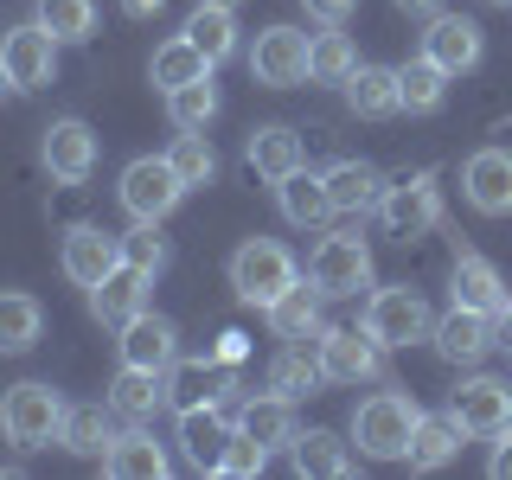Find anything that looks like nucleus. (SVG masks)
Masks as SVG:
<instances>
[{
    "label": "nucleus",
    "mask_w": 512,
    "mask_h": 480,
    "mask_svg": "<svg viewBox=\"0 0 512 480\" xmlns=\"http://www.w3.org/2000/svg\"><path fill=\"white\" fill-rule=\"evenodd\" d=\"M487 474H493V480H512V429H500V436H493V461H487Z\"/></svg>",
    "instance_id": "a18cd8bd"
},
{
    "label": "nucleus",
    "mask_w": 512,
    "mask_h": 480,
    "mask_svg": "<svg viewBox=\"0 0 512 480\" xmlns=\"http://www.w3.org/2000/svg\"><path fill=\"white\" fill-rule=\"evenodd\" d=\"M160 7H167V0H122V13H128V20H154Z\"/></svg>",
    "instance_id": "49530a36"
},
{
    "label": "nucleus",
    "mask_w": 512,
    "mask_h": 480,
    "mask_svg": "<svg viewBox=\"0 0 512 480\" xmlns=\"http://www.w3.org/2000/svg\"><path fill=\"white\" fill-rule=\"evenodd\" d=\"M340 90H346V109H352V116H365V122H384V116L404 109L391 64H352V77H346Z\"/></svg>",
    "instance_id": "4be33fe9"
},
{
    "label": "nucleus",
    "mask_w": 512,
    "mask_h": 480,
    "mask_svg": "<svg viewBox=\"0 0 512 480\" xmlns=\"http://www.w3.org/2000/svg\"><path fill=\"white\" fill-rule=\"evenodd\" d=\"M122 365H148V372H167L173 359H180V327H173L167 314H154V308H141L135 320L122 327Z\"/></svg>",
    "instance_id": "6ab92c4d"
},
{
    "label": "nucleus",
    "mask_w": 512,
    "mask_h": 480,
    "mask_svg": "<svg viewBox=\"0 0 512 480\" xmlns=\"http://www.w3.org/2000/svg\"><path fill=\"white\" fill-rule=\"evenodd\" d=\"M493 7H512V0H493Z\"/></svg>",
    "instance_id": "603ef678"
},
{
    "label": "nucleus",
    "mask_w": 512,
    "mask_h": 480,
    "mask_svg": "<svg viewBox=\"0 0 512 480\" xmlns=\"http://www.w3.org/2000/svg\"><path fill=\"white\" fill-rule=\"evenodd\" d=\"M167 448L154 442V429H141V423H128V429H116L109 436V448H103V474L109 480H167Z\"/></svg>",
    "instance_id": "f3484780"
},
{
    "label": "nucleus",
    "mask_w": 512,
    "mask_h": 480,
    "mask_svg": "<svg viewBox=\"0 0 512 480\" xmlns=\"http://www.w3.org/2000/svg\"><path fill=\"white\" fill-rule=\"evenodd\" d=\"M500 346H512V301L500 308Z\"/></svg>",
    "instance_id": "09e8293b"
},
{
    "label": "nucleus",
    "mask_w": 512,
    "mask_h": 480,
    "mask_svg": "<svg viewBox=\"0 0 512 480\" xmlns=\"http://www.w3.org/2000/svg\"><path fill=\"white\" fill-rule=\"evenodd\" d=\"M39 160H45V173H52L58 186H84L90 173H96V135H90V122H77V116H64L45 128V141H39Z\"/></svg>",
    "instance_id": "2eb2a0df"
},
{
    "label": "nucleus",
    "mask_w": 512,
    "mask_h": 480,
    "mask_svg": "<svg viewBox=\"0 0 512 480\" xmlns=\"http://www.w3.org/2000/svg\"><path fill=\"white\" fill-rule=\"evenodd\" d=\"M308 282L327 301H346V295H359V288H372V244H365L359 231H327L308 256Z\"/></svg>",
    "instance_id": "39448f33"
},
{
    "label": "nucleus",
    "mask_w": 512,
    "mask_h": 480,
    "mask_svg": "<svg viewBox=\"0 0 512 480\" xmlns=\"http://www.w3.org/2000/svg\"><path fill=\"white\" fill-rule=\"evenodd\" d=\"M429 346L442 352L448 365H480L493 346H500V314H474V308H448L429 333Z\"/></svg>",
    "instance_id": "4468645a"
},
{
    "label": "nucleus",
    "mask_w": 512,
    "mask_h": 480,
    "mask_svg": "<svg viewBox=\"0 0 512 480\" xmlns=\"http://www.w3.org/2000/svg\"><path fill=\"white\" fill-rule=\"evenodd\" d=\"M186 180L173 173V160L167 154H141V160H128L122 167V186H116V199H122V212L135 218V224H160L173 212V205L186 199Z\"/></svg>",
    "instance_id": "20e7f679"
},
{
    "label": "nucleus",
    "mask_w": 512,
    "mask_h": 480,
    "mask_svg": "<svg viewBox=\"0 0 512 480\" xmlns=\"http://www.w3.org/2000/svg\"><path fill=\"white\" fill-rule=\"evenodd\" d=\"M244 160L263 173L269 186H276V180H288V173L301 167V135H295V128H282V122H263V128H250Z\"/></svg>",
    "instance_id": "393cba45"
},
{
    "label": "nucleus",
    "mask_w": 512,
    "mask_h": 480,
    "mask_svg": "<svg viewBox=\"0 0 512 480\" xmlns=\"http://www.w3.org/2000/svg\"><path fill=\"white\" fill-rule=\"evenodd\" d=\"M365 333H372L378 346H416L436 333V314H429V301L416 295V288H378L372 301H365Z\"/></svg>",
    "instance_id": "423d86ee"
},
{
    "label": "nucleus",
    "mask_w": 512,
    "mask_h": 480,
    "mask_svg": "<svg viewBox=\"0 0 512 480\" xmlns=\"http://www.w3.org/2000/svg\"><path fill=\"white\" fill-rule=\"evenodd\" d=\"M160 404H167V372H148V365H122L116 384H109V410L128 416V423H148Z\"/></svg>",
    "instance_id": "5701e85b"
},
{
    "label": "nucleus",
    "mask_w": 512,
    "mask_h": 480,
    "mask_svg": "<svg viewBox=\"0 0 512 480\" xmlns=\"http://www.w3.org/2000/svg\"><path fill=\"white\" fill-rule=\"evenodd\" d=\"M224 442H231V423H224L218 404H192V410H180V455H186L192 474H218Z\"/></svg>",
    "instance_id": "412c9836"
},
{
    "label": "nucleus",
    "mask_w": 512,
    "mask_h": 480,
    "mask_svg": "<svg viewBox=\"0 0 512 480\" xmlns=\"http://www.w3.org/2000/svg\"><path fill=\"white\" fill-rule=\"evenodd\" d=\"M45 333V308L20 288H0V352H32Z\"/></svg>",
    "instance_id": "473e14b6"
},
{
    "label": "nucleus",
    "mask_w": 512,
    "mask_h": 480,
    "mask_svg": "<svg viewBox=\"0 0 512 480\" xmlns=\"http://www.w3.org/2000/svg\"><path fill=\"white\" fill-rule=\"evenodd\" d=\"M397 96H404V109L410 116H436L442 109V96H448V71L442 64H429L423 52H416L404 71H397Z\"/></svg>",
    "instance_id": "f704fd0d"
},
{
    "label": "nucleus",
    "mask_w": 512,
    "mask_h": 480,
    "mask_svg": "<svg viewBox=\"0 0 512 480\" xmlns=\"http://www.w3.org/2000/svg\"><path fill=\"white\" fill-rule=\"evenodd\" d=\"M461 199L480 218H512V148H480L461 167Z\"/></svg>",
    "instance_id": "ddd939ff"
},
{
    "label": "nucleus",
    "mask_w": 512,
    "mask_h": 480,
    "mask_svg": "<svg viewBox=\"0 0 512 480\" xmlns=\"http://www.w3.org/2000/svg\"><path fill=\"white\" fill-rule=\"evenodd\" d=\"M352 64H359V58H352V39L340 26H327V32L308 39V84H346Z\"/></svg>",
    "instance_id": "4c0bfd02"
},
{
    "label": "nucleus",
    "mask_w": 512,
    "mask_h": 480,
    "mask_svg": "<svg viewBox=\"0 0 512 480\" xmlns=\"http://www.w3.org/2000/svg\"><path fill=\"white\" fill-rule=\"evenodd\" d=\"M64 397L52 391V384H39V378H26V384H13L7 397H0V436H7L13 448H52L64 436Z\"/></svg>",
    "instance_id": "f03ea898"
},
{
    "label": "nucleus",
    "mask_w": 512,
    "mask_h": 480,
    "mask_svg": "<svg viewBox=\"0 0 512 480\" xmlns=\"http://www.w3.org/2000/svg\"><path fill=\"white\" fill-rule=\"evenodd\" d=\"M199 77H212V58L199 52V45L186 39H167V45H154V58H148V84L167 96V90H180V84H199Z\"/></svg>",
    "instance_id": "cd10ccee"
},
{
    "label": "nucleus",
    "mask_w": 512,
    "mask_h": 480,
    "mask_svg": "<svg viewBox=\"0 0 512 480\" xmlns=\"http://www.w3.org/2000/svg\"><path fill=\"white\" fill-rule=\"evenodd\" d=\"M320 301H327V295H320L314 282H295L288 295H276L263 308L269 314V333H276V340H314V333L327 327V320H320Z\"/></svg>",
    "instance_id": "b1692460"
},
{
    "label": "nucleus",
    "mask_w": 512,
    "mask_h": 480,
    "mask_svg": "<svg viewBox=\"0 0 512 480\" xmlns=\"http://www.w3.org/2000/svg\"><path fill=\"white\" fill-rule=\"evenodd\" d=\"M58 263H64V276H71L77 288H90L109 276V269L122 263V237H109L103 224H71V231H64V250H58Z\"/></svg>",
    "instance_id": "dca6fc26"
},
{
    "label": "nucleus",
    "mask_w": 512,
    "mask_h": 480,
    "mask_svg": "<svg viewBox=\"0 0 512 480\" xmlns=\"http://www.w3.org/2000/svg\"><path fill=\"white\" fill-rule=\"evenodd\" d=\"M167 160H173V173H180L186 186H212L218 180V148L212 141H205V128H180V135H173V148H167Z\"/></svg>",
    "instance_id": "58836bf2"
},
{
    "label": "nucleus",
    "mask_w": 512,
    "mask_h": 480,
    "mask_svg": "<svg viewBox=\"0 0 512 480\" xmlns=\"http://www.w3.org/2000/svg\"><path fill=\"white\" fill-rule=\"evenodd\" d=\"M448 301H455V308H474V314H500L506 301H512V288H506V276H500V269H493L480 250H455Z\"/></svg>",
    "instance_id": "a211bd4d"
},
{
    "label": "nucleus",
    "mask_w": 512,
    "mask_h": 480,
    "mask_svg": "<svg viewBox=\"0 0 512 480\" xmlns=\"http://www.w3.org/2000/svg\"><path fill=\"white\" fill-rule=\"evenodd\" d=\"M320 384H327V372H320V352H308V340H288L269 365V391L282 397H314Z\"/></svg>",
    "instance_id": "2f4dec72"
},
{
    "label": "nucleus",
    "mask_w": 512,
    "mask_h": 480,
    "mask_svg": "<svg viewBox=\"0 0 512 480\" xmlns=\"http://www.w3.org/2000/svg\"><path fill=\"white\" fill-rule=\"evenodd\" d=\"M39 26L58 45H84L96 32V0H39Z\"/></svg>",
    "instance_id": "ea45409f"
},
{
    "label": "nucleus",
    "mask_w": 512,
    "mask_h": 480,
    "mask_svg": "<svg viewBox=\"0 0 512 480\" xmlns=\"http://www.w3.org/2000/svg\"><path fill=\"white\" fill-rule=\"evenodd\" d=\"M308 7V20H320V26H346L352 13H359V0H301Z\"/></svg>",
    "instance_id": "c03bdc74"
},
{
    "label": "nucleus",
    "mask_w": 512,
    "mask_h": 480,
    "mask_svg": "<svg viewBox=\"0 0 512 480\" xmlns=\"http://www.w3.org/2000/svg\"><path fill=\"white\" fill-rule=\"evenodd\" d=\"M404 13H442V0H397Z\"/></svg>",
    "instance_id": "de8ad7c7"
},
{
    "label": "nucleus",
    "mask_w": 512,
    "mask_h": 480,
    "mask_svg": "<svg viewBox=\"0 0 512 480\" xmlns=\"http://www.w3.org/2000/svg\"><path fill=\"white\" fill-rule=\"evenodd\" d=\"M416 423H423L416 397L378 391V397H365V404L352 410V442H359V455H372V461H404Z\"/></svg>",
    "instance_id": "f257e3e1"
},
{
    "label": "nucleus",
    "mask_w": 512,
    "mask_h": 480,
    "mask_svg": "<svg viewBox=\"0 0 512 480\" xmlns=\"http://www.w3.org/2000/svg\"><path fill=\"white\" fill-rule=\"evenodd\" d=\"M122 263H135V269H154L167 263V244H160V224H135V231L122 237Z\"/></svg>",
    "instance_id": "79ce46f5"
},
{
    "label": "nucleus",
    "mask_w": 512,
    "mask_h": 480,
    "mask_svg": "<svg viewBox=\"0 0 512 480\" xmlns=\"http://www.w3.org/2000/svg\"><path fill=\"white\" fill-rule=\"evenodd\" d=\"M448 416L461 423V436L493 442L500 429H512V384L506 378H468L455 397H448Z\"/></svg>",
    "instance_id": "9d476101"
},
{
    "label": "nucleus",
    "mask_w": 512,
    "mask_h": 480,
    "mask_svg": "<svg viewBox=\"0 0 512 480\" xmlns=\"http://www.w3.org/2000/svg\"><path fill=\"white\" fill-rule=\"evenodd\" d=\"M461 455V423L455 416H423L416 423V436H410V468L416 474H436V468H448V461Z\"/></svg>",
    "instance_id": "7c9ffc66"
},
{
    "label": "nucleus",
    "mask_w": 512,
    "mask_h": 480,
    "mask_svg": "<svg viewBox=\"0 0 512 480\" xmlns=\"http://www.w3.org/2000/svg\"><path fill=\"white\" fill-rule=\"evenodd\" d=\"M212 7H237V0H212Z\"/></svg>",
    "instance_id": "3c124183"
},
{
    "label": "nucleus",
    "mask_w": 512,
    "mask_h": 480,
    "mask_svg": "<svg viewBox=\"0 0 512 480\" xmlns=\"http://www.w3.org/2000/svg\"><path fill=\"white\" fill-rule=\"evenodd\" d=\"M218 391H231V378H218L205 359H173V365H167V404H173V410L212 404Z\"/></svg>",
    "instance_id": "72a5a7b5"
},
{
    "label": "nucleus",
    "mask_w": 512,
    "mask_h": 480,
    "mask_svg": "<svg viewBox=\"0 0 512 480\" xmlns=\"http://www.w3.org/2000/svg\"><path fill=\"white\" fill-rule=\"evenodd\" d=\"M288 455H295V474H308V480H346L352 474V455L333 429H301Z\"/></svg>",
    "instance_id": "c756f323"
},
{
    "label": "nucleus",
    "mask_w": 512,
    "mask_h": 480,
    "mask_svg": "<svg viewBox=\"0 0 512 480\" xmlns=\"http://www.w3.org/2000/svg\"><path fill=\"white\" fill-rule=\"evenodd\" d=\"M276 199H282V218L301 224V231H314V224L333 218V192H327V180H320V173H308V167H295L288 180H276Z\"/></svg>",
    "instance_id": "a878e982"
},
{
    "label": "nucleus",
    "mask_w": 512,
    "mask_h": 480,
    "mask_svg": "<svg viewBox=\"0 0 512 480\" xmlns=\"http://www.w3.org/2000/svg\"><path fill=\"white\" fill-rule=\"evenodd\" d=\"M237 429L256 436L269 455H276V448H295V436H301V429H295V397H282V391L276 397H250L244 416H237Z\"/></svg>",
    "instance_id": "bb28decb"
},
{
    "label": "nucleus",
    "mask_w": 512,
    "mask_h": 480,
    "mask_svg": "<svg viewBox=\"0 0 512 480\" xmlns=\"http://www.w3.org/2000/svg\"><path fill=\"white\" fill-rule=\"evenodd\" d=\"M250 77L263 90H295L308 84V32L295 26H263L250 45Z\"/></svg>",
    "instance_id": "1a4fd4ad"
},
{
    "label": "nucleus",
    "mask_w": 512,
    "mask_h": 480,
    "mask_svg": "<svg viewBox=\"0 0 512 480\" xmlns=\"http://www.w3.org/2000/svg\"><path fill=\"white\" fill-rule=\"evenodd\" d=\"M148 269H135V263H116L103 282L90 288V314L103 320V327H128L141 308H148Z\"/></svg>",
    "instance_id": "aec40b11"
},
{
    "label": "nucleus",
    "mask_w": 512,
    "mask_h": 480,
    "mask_svg": "<svg viewBox=\"0 0 512 480\" xmlns=\"http://www.w3.org/2000/svg\"><path fill=\"white\" fill-rule=\"evenodd\" d=\"M333 192V212H372V205L384 199V173L372 167V160H340V167L320 173Z\"/></svg>",
    "instance_id": "c85d7f7f"
},
{
    "label": "nucleus",
    "mask_w": 512,
    "mask_h": 480,
    "mask_svg": "<svg viewBox=\"0 0 512 480\" xmlns=\"http://www.w3.org/2000/svg\"><path fill=\"white\" fill-rule=\"evenodd\" d=\"M180 32H186V39L199 45L212 64H224V58L237 52V20H231V7H212V0H199V7H192V20H186Z\"/></svg>",
    "instance_id": "c9c22d12"
},
{
    "label": "nucleus",
    "mask_w": 512,
    "mask_h": 480,
    "mask_svg": "<svg viewBox=\"0 0 512 480\" xmlns=\"http://www.w3.org/2000/svg\"><path fill=\"white\" fill-rule=\"evenodd\" d=\"M295 282H301V269L276 237H244V244L231 250V288H237V301H250V308H269V301L288 295Z\"/></svg>",
    "instance_id": "7ed1b4c3"
},
{
    "label": "nucleus",
    "mask_w": 512,
    "mask_h": 480,
    "mask_svg": "<svg viewBox=\"0 0 512 480\" xmlns=\"http://www.w3.org/2000/svg\"><path fill=\"white\" fill-rule=\"evenodd\" d=\"M167 116H173V128H212V116H218V90H212V77H199V84H180V90H167Z\"/></svg>",
    "instance_id": "a19ab883"
},
{
    "label": "nucleus",
    "mask_w": 512,
    "mask_h": 480,
    "mask_svg": "<svg viewBox=\"0 0 512 480\" xmlns=\"http://www.w3.org/2000/svg\"><path fill=\"white\" fill-rule=\"evenodd\" d=\"M423 58L442 64L448 77H468V71H480V58H487V39H480V26L468 13H429Z\"/></svg>",
    "instance_id": "f8f14e48"
},
{
    "label": "nucleus",
    "mask_w": 512,
    "mask_h": 480,
    "mask_svg": "<svg viewBox=\"0 0 512 480\" xmlns=\"http://www.w3.org/2000/svg\"><path fill=\"white\" fill-rule=\"evenodd\" d=\"M378 218H384V231L404 237V244H410V237H423V231H436V224H442V186H436V173H410V180L384 186Z\"/></svg>",
    "instance_id": "6e6552de"
},
{
    "label": "nucleus",
    "mask_w": 512,
    "mask_h": 480,
    "mask_svg": "<svg viewBox=\"0 0 512 480\" xmlns=\"http://www.w3.org/2000/svg\"><path fill=\"white\" fill-rule=\"evenodd\" d=\"M263 461H269V448L244 436V429H231V442H224V461H218V474H263Z\"/></svg>",
    "instance_id": "37998d69"
},
{
    "label": "nucleus",
    "mask_w": 512,
    "mask_h": 480,
    "mask_svg": "<svg viewBox=\"0 0 512 480\" xmlns=\"http://www.w3.org/2000/svg\"><path fill=\"white\" fill-rule=\"evenodd\" d=\"M109 436H116V429H109V404H71V410H64V436H58V448L103 461Z\"/></svg>",
    "instance_id": "e433bc0d"
},
{
    "label": "nucleus",
    "mask_w": 512,
    "mask_h": 480,
    "mask_svg": "<svg viewBox=\"0 0 512 480\" xmlns=\"http://www.w3.org/2000/svg\"><path fill=\"white\" fill-rule=\"evenodd\" d=\"M0 90H13V77H7V64H0Z\"/></svg>",
    "instance_id": "8fccbe9b"
},
{
    "label": "nucleus",
    "mask_w": 512,
    "mask_h": 480,
    "mask_svg": "<svg viewBox=\"0 0 512 480\" xmlns=\"http://www.w3.org/2000/svg\"><path fill=\"white\" fill-rule=\"evenodd\" d=\"M314 352H320L327 384H372V378H384V346L365 327H320Z\"/></svg>",
    "instance_id": "0eeeda50"
},
{
    "label": "nucleus",
    "mask_w": 512,
    "mask_h": 480,
    "mask_svg": "<svg viewBox=\"0 0 512 480\" xmlns=\"http://www.w3.org/2000/svg\"><path fill=\"white\" fill-rule=\"evenodd\" d=\"M0 64H7L13 90H45L58 77V39L39 20H26V26H13L7 39H0Z\"/></svg>",
    "instance_id": "9b49d317"
}]
</instances>
